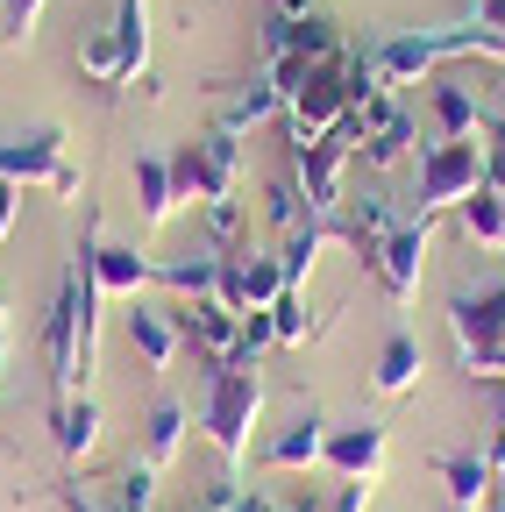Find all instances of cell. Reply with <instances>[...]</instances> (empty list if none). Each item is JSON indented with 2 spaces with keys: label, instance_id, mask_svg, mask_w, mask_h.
<instances>
[{
  "label": "cell",
  "instance_id": "d4e9b609",
  "mask_svg": "<svg viewBox=\"0 0 505 512\" xmlns=\"http://www.w3.org/2000/svg\"><path fill=\"white\" fill-rule=\"evenodd\" d=\"M157 285H171V292H185V299H207V292H221V249L193 256V264H157Z\"/></svg>",
  "mask_w": 505,
  "mask_h": 512
},
{
  "label": "cell",
  "instance_id": "9c48e42d",
  "mask_svg": "<svg viewBox=\"0 0 505 512\" xmlns=\"http://www.w3.org/2000/svg\"><path fill=\"white\" fill-rule=\"evenodd\" d=\"M356 157H363V136H356V128H335L328 143L292 150V178L306 185V207H313V214H342V178H349Z\"/></svg>",
  "mask_w": 505,
  "mask_h": 512
},
{
  "label": "cell",
  "instance_id": "7402d4cb",
  "mask_svg": "<svg viewBox=\"0 0 505 512\" xmlns=\"http://www.w3.org/2000/svg\"><path fill=\"white\" fill-rule=\"evenodd\" d=\"M178 448H185V406H178V399H157L150 420H143V463L171 470V463H178Z\"/></svg>",
  "mask_w": 505,
  "mask_h": 512
},
{
  "label": "cell",
  "instance_id": "30bf717a",
  "mask_svg": "<svg viewBox=\"0 0 505 512\" xmlns=\"http://www.w3.org/2000/svg\"><path fill=\"white\" fill-rule=\"evenodd\" d=\"M427 249H434V214H406L392 235H385V249H377V285H385L399 306L420 292V271H427Z\"/></svg>",
  "mask_w": 505,
  "mask_h": 512
},
{
  "label": "cell",
  "instance_id": "5b68a950",
  "mask_svg": "<svg viewBox=\"0 0 505 512\" xmlns=\"http://www.w3.org/2000/svg\"><path fill=\"white\" fill-rule=\"evenodd\" d=\"M335 128H349V57H342V64H321V72H306V86L285 100V143H292V150L328 143Z\"/></svg>",
  "mask_w": 505,
  "mask_h": 512
},
{
  "label": "cell",
  "instance_id": "4316f807",
  "mask_svg": "<svg viewBox=\"0 0 505 512\" xmlns=\"http://www.w3.org/2000/svg\"><path fill=\"white\" fill-rule=\"evenodd\" d=\"M264 214H271V228H278V235H292V228L313 214V207H306V185L292 178V164H285V171L264 185Z\"/></svg>",
  "mask_w": 505,
  "mask_h": 512
},
{
  "label": "cell",
  "instance_id": "d590c367",
  "mask_svg": "<svg viewBox=\"0 0 505 512\" xmlns=\"http://www.w3.org/2000/svg\"><path fill=\"white\" fill-rule=\"evenodd\" d=\"M15 214H22V185H0V242H8Z\"/></svg>",
  "mask_w": 505,
  "mask_h": 512
},
{
  "label": "cell",
  "instance_id": "83f0119b",
  "mask_svg": "<svg viewBox=\"0 0 505 512\" xmlns=\"http://www.w3.org/2000/svg\"><path fill=\"white\" fill-rule=\"evenodd\" d=\"M157 463H121V477H114V512H157Z\"/></svg>",
  "mask_w": 505,
  "mask_h": 512
},
{
  "label": "cell",
  "instance_id": "9a60e30c",
  "mask_svg": "<svg viewBox=\"0 0 505 512\" xmlns=\"http://www.w3.org/2000/svg\"><path fill=\"white\" fill-rule=\"evenodd\" d=\"M121 328H129V349L143 356V370H171L178 349H185V328L150 299H129V320H121Z\"/></svg>",
  "mask_w": 505,
  "mask_h": 512
},
{
  "label": "cell",
  "instance_id": "ab89813d",
  "mask_svg": "<svg viewBox=\"0 0 505 512\" xmlns=\"http://www.w3.org/2000/svg\"><path fill=\"white\" fill-rule=\"evenodd\" d=\"M0 328H8V299H0Z\"/></svg>",
  "mask_w": 505,
  "mask_h": 512
},
{
  "label": "cell",
  "instance_id": "52a82bcc",
  "mask_svg": "<svg viewBox=\"0 0 505 512\" xmlns=\"http://www.w3.org/2000/svg\"><path fill=\"white\" fill-rule=\"evenodd\" d=\"M484 185V143L477 136H434L420 150V214H449Z\"/></svg>",
  "mask_w": 505,
  "mask_h": 512
},
{
  "label": "cell",
  "instance_id": "7c38bea8",
  "mask_svg": "<svg viewBox=\"0 0 505 512\" xmlns=\"http://www.w3.org/2000/svg\"><path fill=\"white\" fill-rule=\"evenodd\" d=\"M385 463H392V434L377 427V420H349V427H328V470L349 484V477H363V484H377L385 477Z\"/></svg>",
  "mask_w": 505,
  "mask_h": 512
},
{
  "label": "cell",
  "instance_id": "e0dca14e",
  "mask_svg": "<svg viewBox=\"0 0 505 512\" xmlns=\"http://www.w3.org/2000/svg\"><path fill=\"white\" fill-rule=\"evenodd\" d=\"M50 441L65 448L72 463H86L100 448V399L93 392H72V399H50Z\"/></svg>",
  "mask_w": 505,
  "mask_h": 512
},
{
  "label": "cell",
  "instance_id": "44dd1931",
  "mask_svg": "<svg viewBox=\"0 0 505 512\" xmlns=\"http://www.w3.org/2000/svg\"><path fill=\"white\" fill-rule=\"evenodd\" d=\"M427 470L449 484V505H470V512H477V505L491 498V456H434Z\"/></svg>",
  "mask_w": 505,
  "mask_h": 512
},
{
  "label": "cell",
  "instance_id": "f35d334b",
  "mask_svg": "<svg viewBox=\"0 0 505 512\" xmlns=\"http://www.w3.org/2000/svg\"><path fill=\"white\" fill-rule=\"evenodd\" d=\"M477 22L484 29H505V0H477Z\"/></svg>",
  "mask_w": 505,
  "mask_h": 512
},
{
  "label": "cell",
  "instance_id": "6da1fadb",
  "mask_svg": "<svg viewBox=\"0 0 505 512\" xmlns=\"http://www.w3.org/2000/svg\"><path fill=\"white\" fill-rule=\"evenodd\" d=\"M100 285L86 271V256L72 249L65 278H57V299L43 313V356H50V392L72 399V392H93V363H100Z\"/></svg>",
  "mask_w": 505,
  "mask_h": 512
},
{
  "label": "cell",
  "instance_id": "d6986e66",
  "mask_svg": "<svg viewBox=\"0 0 505 512\" xmlns=\"http://www.w3.org/2000/svg\"><path fill=\"white\" fill-rule=\"evenodd\" d=\"M420 370H427V356H420V335L392 328V335H385V349H377V370H370V384H377L385 399H406L413 384H420Z\"/></svg>",
  "mask_w": 505,
  "mask_h": 512
},
{
  "label": "cell",
  "instance_id": "2e32d148",
  "mask_svg": "<svg viewBox=\"0 0 505 512\" xmlns=\"http://www.w3.org/2000/svg\"><path fill=\"white\" fill-rule=\"evenodd\" d=\"M406 214L392 207V192H363V200L349 207V214H335V228H342V242L363 256V264H377V249H385V235L399 228Z\"/></svg>",
  "mask_w": 505,
  "mask_h": 512
},
{
  "label": "cell",
  "instance_id": "4fadbf2b",
  "mask_svg": "<svg viewBox=\"0 0 505 512\" xmlns=\"http://www.w3.org/2000/svg\"><path fill=\"white\" fill-rule=\"evenodd\" d=\"M178 328H185V342H193L207 363L242 356V313H235L221 292H207V299H185V306H178Z\"/></svg>",
  "mask_w": 505,
  "mask_h": 512
},
{
  "label": "cell",
  "instance_id": "ba28073f",
  "mask_svg": "<svg viewBox=\"0 0 505 512\" xmlns=\"http://www.w3.org/2000/svg\"><path fill=\"white\" fill-rule=\"evenodd\" d=\"M79 256H86V271H93L100 299H143V292L157 285V264H150V256H143L136 242H100L93 214L79 221Z\"/></svg>",
  "mask_w": 505,
  "mask_h": 512
},
{
  "label": "cell",
  "instance_id": "484cf974",
  "mask_svg": "<svg viewBox=\"0 0 505 512\" xmlns=\"http://www.w3.org/2000/svg\"><path fill=\"white\" fill-rule=\"evenodd\" d=\"M114 36H121V50H129V79H143L150 72V0H121Z\"/></svg>",
  "mask_w": 505,
  "mask_h": 512
},
{
  "label": "cell",
  "instance_id": "1f68e13d",
  "mask_svg": "<svg viewBox=\"0 0 505 512\" xmlns=\"http://www.w3.org/2000/svg\"><path fill=\"white\" fill-rule=\"evenodd\" d=\"M200 221H207V249H235V235H242V200H207Z\"/></svg>",
  "mask_w": 505,
  "mask_h": 512
},
{
  "label": "cell",
  "instance_id": "74e56055",
  "mask_svg": "<svg viewBox=\"0 0 505 512\" xmlns=\"http://www.w3.org/2000/svg\"><path fill=\"white\" fill-rule=\"evenodd\" d=\"M235 512H285V505H278L271 491H242V505H235Z\"/></svg>",
  "mask_w": 505,
  "mask_h": 512
},
{
  "label": "cell",
  "instance_id": "e575fe53",
  "mask_svg": "<svg viewBox=\"0 0 505 512\" xmlns=\"http://www.w3.org/2000/svg\"><path fill=\"white\" fill-rule=\"evenodd\" d=\"M484 192H505V143H484Z\"/></svg>",
  "mask_w": 505,
  "mask_h": 512
},
{
  "label": "cell",
  "instance_id": "60d3db41",
  "mask_svg": "<svg viewBox=\"0 0 505 512\" xmlns=\"http://www.w3.org/2000/svg\"><path fill=\"white\" fill-rule=\"evenodd\" d=\"M449 512H470V505H449Z\"/></svg>",
  "mask_w": 505,
  "mask_h": 512
},
{
  "label": "cell",
  "instance_id": "7a4b0ae2",
  "mask_svg": "<svg viewBox=\"0 0 505 512\" xmlns=\"http://www.w3.org/2000/svg\"><path fill=\"white\" fill-rule=\"evenodd\" d=\"M257 406H264V363H257V356L207 363V384H200V427H207V441L228 456V477H235L242 456H249V427H257Z\"/></svg>",
  "mask_w": 505,
  "mask_h": 512
},
{
  "label": "cell",
  "instance_id": "277c9868",
  "mask_svg": "<svg viewBox=\"0 0 505 512\" xmlns=\"http://www.w3.org/2000/svg\"><path fill=\"white\" fill-rule=\"evenodd\" d=\"M0 185H43L57 200H79L86 178L65 164V128H29V136H0Z\"/></svg>",
  "mask_w": 505,
  "mask_h": 512
},
{
  "label": "cell",
  "instance_id": "d6a6232c",
  "mask_svg": "<svg viewBox=\"0 0 505 512\" xmlns=\"http://www.w3.org/2000/svg\"><path fill=\"white\" fill-rule=\"evenodd\" d=\"M36 8H43V0H0V36H8V43H29Z\"/></svg>",
  "mask_w": 505,
  "mask_h": 512
},
{
  "label": "cell",
  "instance_id": "5bb4252c",
  "mask_svg": "<svg viewBox=\"0 0 505 512\" xmlns=\"http://www.w3.org/2000/svg\"><path fill=\"white\" fill-rule=\"evenodd\" d=\"M264 470H328V420H321V406H306L292 427H278L264 441Z\"/></svg>",
  "mask_w": 505,
  "mask_h": 512
},
{
  "label": "cell",
  "instance_id": "f1b7e54d",
  "mask_svg": "<svg viewBox=\"0 0 505 512\" xmlns=\"http://www.w3.org/2000/svg\"><path fill=\"white\" fill-rule=\"evenodd\" d=\"M434 128H441V136H477V128H484V107H477L463 86H434Z\"/></svg>",
  "mask_w": 505,
  "mask_h": 512
},
{
  "label": "cell",
  "instance_id": "cb8c5ba5",
  "mask_svg": "<svg viewBox=\"0 0 505 512\" xmlns=\"http://www.w3.org/2000/svg\"><path fill=\"white\" fill-rule=\"evenodd\" d=\"M456 221H463V235L470 242H484V249H505V192H470V200L456 207Z\"/></svg>",
  "mask_w": 505,
  "mask_h": 512
},
{
  "label": "cell",
  "instance_id": "3957f363",
  "mask_svg": "<svg viewBox=\"0 0 505 512\" xmlns=\"http://www.w3.org/2000/svg\"><path fill=\"white\" fill-rule=\"evenodd\" d=\"M449 335H456L463 370L477 384H505V285L449 292Z\"/></svg>",
  "mask_w": 505,
  "mask_h": 512
},
{
  "label": "cell",
  "instance_id": "ffe728a7",
  "mask_svg": "<svg viewBox=\"0 0 505 512\" xmlns=\"http://www.w3.org/2000/svg\"><path fill=\"white\" fill-rule=\"evenodd\" d=\"M285 114V93H278V79L271 72H257L242 93H228L221 100V121L214 128H228V136H242V128H257V121H278Z\"/></svg>",
  "mask_w": 505,
  "mask_h": 512
},
{
  "label": "cell",
  "instance_id": "f546056e",
  "mask_svg": "<svg viewBox=\"0 0 505 512\" xmlns=\"http://www.w3.org/2000/svg\"><path fill=\"white\" fill-rule=\"evenodd\" d=\"M413 136H420V128H413V114H399L392 128H377V136L363 143V164H370V171H392V164H406V157H413Z\"/></svg>",
  "mask_w": 505,
  "mask_h": 512
},
{
  "label": "cell",
  "instance_id": "4dcf8cb0",
  "mask_svg": "<svg viewBox=\"0 0 505 512\" xmlns=\"http://www.w3.org/2000/svg\"><path fill=\"white\" fill-rule=\"evenodd\" d=\"M271 328H278V349H299L313 328H306V285H285L271 299Z\"/></svg>",
  "mask_w": 505,
  "mask_h": 512
},
{
  "label": "cell",
  "instance_id": "ac0fdd59",
  "mask_svg": "<svg viewBox=\"0 0 505 512\" xmlns=\"http://www.w3.org/2000/svg\"><path fill=\"white\" fill-rule=\"evenodd\" d=\"M129 185H136V207H143L150 228H164V221L185 207V200H178V178H171V150H143L136 171H129Z\"/></svg>",
  "mask_w": 505,
  "mask_h": 512
},
{
  "label": "cell",
  "instance_id": "8fae6325",
  "mask_svg": "<svg viewBox=\"0 0 505 512\" xmlns=\"http://www.w3.org/2000/svg\"><path fill=\"white\" fill-rule=\"evenodd\" d=\"M285 292V264L264 249H221V299L235 313H264Z\"/></svg>",
  "mask_w": 505,
  "mask_h": 512
},
{
  "label": "cell",
  "instance_id": "603a6c76",
  "mask_svg": "<svg viewBox=\"0 0 505 512\" xmlns=\"http://www.w3.org/2000/svg\"><path fill=\"white\" fill-rule=\"evenodd\" d=\"M79 72H86L93 86H121V79H129V50H121L114 22H107V29H86V43H79Z\"/></svg>",
  "mask_w": 505,
  "mask_h": 512
},
{
  "label": "cell",
  "instance_id": "8d00e7d4",
  "mask_svg": "<svg viewBox=\"0 0 505 512\" xmlns=\"http://www.w3.org/2000/svg\"><path fill=\"white\" fill-rule=\"evenodd\" d=\"M264 15H278V22H306V15H313V0H271Z\"/></svg>",
  "mask_w": 505,
  "mask_h": 512
},
{
  "label": "cell",
  "instance_id": "836d02e7",
  "mask_svg": "<svg viewBox=\"0 0 505 512\" xmlns=\"http://www.w3.org/2000/svg\"><path fill=\"white\" fill-rule=\"evenodd\" d=\"M278 349V328H271V306L264 313H242V356H264Z\"/></svg>",
  "mask_w": 505,
  "mask_h": 512
},
{
  "label": "cell",
  "instance_id": "8992f818",
  "mask_svg": "<svg viewBox=\"0 0 505 512\" xmlns=\"http://www.w3.org/2000/svg\"><path fill=\"white\" fill-rule=\"evenodd\" d=\"M171 178H178V200H235L242 185V136L228 128H207L200 143H178L171 150Z\"/></svg>",
  "mask_w": 505,
  "mask_h": 512
}]
</instances>
